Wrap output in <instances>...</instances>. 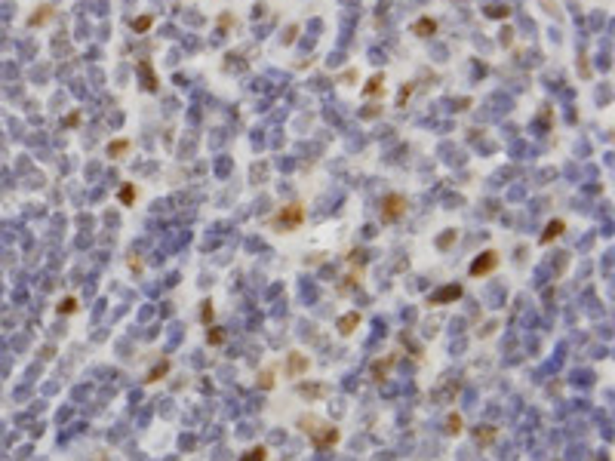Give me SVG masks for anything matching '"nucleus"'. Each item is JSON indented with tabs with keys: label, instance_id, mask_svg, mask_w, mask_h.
<instances>
[{
	"label": "nucleus",
	"instance_id": "9",
	"mask_svg": "<svg viewBox=\"0 0 615 461\" xmlns=\"http://www.w3.org/2000/svg\"><path fill=\"white\" fill-rule=\"evenodd\" d=\"M166 369H169V363H160L157 369H151V375H148V382H157L160 375H166Z\"/></svg>",
	"mask_w": 615,
	"mask_h": 461
},
{
	"label": "nucleus",
	"instance_id": "1",
	"mask_svg": "<svg viewBox=\"0 0 615 461\" xmlns=\"http://www.w3.org/2000/svg\"><path fill=\"white\" fill-rule=\"evenodd\" d=\"M403 212H406V197H400V194H388L385 203H382V219H385V222H394V219H400Z\"/></svg>",
	"mask_w": 615,
	"mask_h": 461
},
{
	"label": "nucleus",
	"instance_id": "2",
	"mask_svg": "<svg viewBox=\"0 0 615 461\" xmlns=\"http://www.w3.org/2000/svg\"><path fill=\"white\" fill-rule=\"evenodd\" d=\"M498 267V255L495 252H483L474 264H471V277H483V274H489V270H495Z\"/></svg>",
	"mask_w": 615,
	"mask_h": 461
},
{
	"label": "nucleus",
	"instance_id": "14",
	"mask_svg": "<svg viewBox=\"0 0 615 461\" xmlns=\"http://www.w3.org/2000/svg\"><path fill=\"white\" fill-rule=\"evenodd\" d=\"M222 338H225V335H222V332H219V329H216V332H209V341H212V344H219V341H222Z\"/></svg>",
	"mask_w": 615,
	"mask_h": 461
},
{
	"label": "nucleus",
	"instance_id": "13",
	"mask_svg": "<svg viewBox=\"0 0 615 461\" xmlns=\"http://www.w3.org/2000/svg\"><path fill=\"white\" fill-rule=\"evenodd\" d=\"M136 28H139V31H145V28H151V16H145V19H139V22H136Z\"/></svg>",
	"mask_w": 615,
	"mask_h": 461
},
{
	"label": "nucleus",
	"instance_id": "4",
	"mask_svg": "<svg viewBox=\"0 0 615 461\" xmlns=\"http://www.w3.org/2000/svg\"><path fill=\"white\" fill-rule=\"evenodd\" d=\"M357 323H360V314H357V311H354V314H344V317L338 320V329H341V335H351V332H354V326H357Z\"/></svg>",
	"mask_w": 615,
	"mask_h": 461
},
{
	"label": "nucleus",
	"instance_id": "3",
	"mask_svg": "<svg viewBox=\"0 0 615 461\" xmlns=\"http://www.w3.org/2000/svg\"><path fill=\"white\" fill-rule=\"evenodd\" d=\"M302 219H305L302 206H289L286 212L274 215V225H283V228H296V225H302Z\"/></svg>",
	"mask_w": 615,
	"mask_h": 461
},
{
	"label": "nucleus",
	"instance_id": "5",
	"mask_svg": "<svg viewBox=\"0 0 615 461\" xmlns=\"http://www.w3.org/2000/svg\"><path fill=\"white\" fill-rule=\"evenodd\" d=\"M462 295V286H446V289H440L431 302H449V299H459Z\"/></svg>",
	"mask_w": 615,
	"mask_h": 461
},
{
	"label": "nucleus",
	"instance_id": "11",
	"mask_svg": "<svg viewBox=\"0 0 615 461\" xmlns=\"http://www.w3.org/2000/svg\"><path fill=\"white\" fill-rule=\"evenodd\" d=\"M126 148H129V142H114V145L108 148V154H123Z\"/></svg>",
	"mask_w": 615,
	"mask_h": 461
},
{
	"label": "nucleus",
	"instance_id": "6",
	"mask_svg": "<svg viewBox=\"0 0 615 461\" xmlns=\"http://www.w3.org/2000/svg\"><path fill=\"white\" fill-rule=\"evenodd\" d=\"M560 234H563V222H551V225H548V234L542 237V243H551V240L560 237Z\"/></svg>",
	"mask_w": 615,
	"mask_h": 461
},
{
	"label": "nucleus",
	"instance_id": "8",
	"mask_svg": "<svg viewBox=\"0 0 615 461\" xmlns=\"http://www.w3.org/2000/svg\"><path fill=\"white\" fill-rule=\"evenodd\" d=\"M265 458H268V452H265V449H261V446H258V449H252V452H246V455H243V458H240V461H265Z\"/></svg>",
	"mask_w": 615,
	"mask_h": 461
},
{
	"label": "nucleus",
	"instance_id": "10",
	"mask_svg": "<svg viewBox=\"0 0 615 461\" xmlns=\"http://www.w3.org/2000/svg\"><path fill=\"white\" fill-rule=\"evenodd\" d=\"M415 31H418V34H424V31H434V22H431V19H421V22H415Z\"/></svg>",
	"mask_w": 615,
	"mask_h": 461
},
{
	"label": "nucleus",
	"instance_id": "12",
	"mask_svg": "<svg viewBox=\"0 0 615 461\" xmlns=\"http://www.w3.org/2000/svg\"><path fill=\"white\" fill-rule=\"evenodd\" d=\"M459 430H462V418L452 415V418H449V433H459Z\"/></svg>",
	"mask_w": 615,
	"mask_h": 461
},
{
	"label": "nucleus",
	"instance_id": "7",
	"mask_svg": "<svg viewBox=\"0 0 615 461\" xmlns=\"http://www.w3.org/2000/svg\"><path fill=\"white\" fill-rule=\"evenodd\" d=\"M305 366H308V363H305V357H302V354H292V357H289V372H292V375H299Z\"/></svg>",
	"mask_w": 615,
	"mask_h": 461
}]
</instances>
